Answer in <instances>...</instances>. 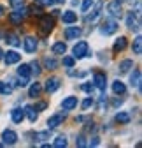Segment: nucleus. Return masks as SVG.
<instances>
[{
  "instance_id": "1",
  "label": "nucleus",
  "mask_w": 142,
  "mask_h": 148,
  "mask_svg": "<svg viewBox=\"0 0 142 148\" xmlns=\"http://www.w3.org/2000/svg\"><path fill=\"white\" fill-rule=\"evenodd\" d=\"M116 30H118V21L114 18H107V20L102 23V34H105V35H111Z\"/></svg>"
},
{
  "instance_id": "2",
  "label": "nucleus",
  "mask_w": 142,
  "mask_h": 148,
  "mask_svg": "<svg viewBox=\"0 0 142 148\" xmlns=\"http://www.w3.org/2000/svg\"><path fill=\"white\" fill-rule=\"evenodd\" d=\"M39 27H41V30H42L44 34H47V32L53 30V27H55V20H53V18H49V16H42V14H41Z\"/></svg>"
},
{
  "instance_id": "3",
  "label": "nucleus",
  "mask_w": 142,
  "mask_h": 148,
  "mask_svg": "<svg viewBox=\"0 0 142 148\" xmlns=\"http://www.w3.org/2000/svg\"><path fill=\"white\" fill-rule=\"evenodd\" d=\"M88 55V42L86 41H79L74 46V58H84Z\"/></svg>"
},
{
  "instance_id": "4",
  "label": "nucleus",
  "mask_w": 142,
  "mask_h": 148,
  "mask_svg": "<svg viewBox=\"0 0 142 148\" xmlns=\"http://www.w3.org/2000/svg\"><path fill=\"white\" fill-rule=\"evenodd\" d=\"M25 11L21 9V7H18L16 11H12L11 14H9V20H11V23H14V25H20L23 20H25Z\"/></svg>"
},
{
  "instance_id": "5",
  "label": "nucleus",
  "mask_w": 142,
  "mask_h": 148,
  "mask_svg": "<svg viewBox=\"0 0 142 148\" xmlns=\"http://www.w3.org/2000/svg\"><path fill=\"white\" fill-rule=\"evenodd\" d=\"M58 88H60V79L56 76L47 78V81H46V92L47 94H53V92H56Z\"/></svg>"
},
{
  "instance_id": "6",
  "label": "nucleus",
  "mask_w": 142,
  "mask_h": 148,
  "mask_svg": "<svg viewBox=\"0 0 142 148\" xmlns=\"http://www.w3.org/2000/svg\"><path fill=\"white\" fill-rule=\"evenodd\" d=\"M93 83L98 90H105V86H107V78H105V74L102 72H97L93 76Z\"/></svg>"
},
{
  "instance_id": "7",
  "label": "nucleus",
  "mask_w": 142,
  "mask_h": 148,
  "mask_svg": "<svg viewBox=\"0 0 142 148\" xmlns=\"http://www.w3.org/2000/svg\"><path fill=\"white\" fill-rule=\"evenodd\" d=\"M107 11L111 12V16H114V18H121V14H123L121 2H111V4L107 5Z\"/></svg>"
},
{
  "instance_id": "8",
  "label": "nucleus",
  "mask_w": 142,
  "mask_h": 148,
  "mask_svg": "<svg viewBox=\"0 0 142 148\" xmlns=\"http://www.w3.org/2000/svg\"><path fill=\"white\" fill-rule=\"evenodd\" d=\"M11 118H12L14 123H21V122L25 120V109H21V108H14V109L11 111Z\"/></svg>"
},
{
  "instance_id": "9",
  "label": "nucleus",
  "mask_w": 142,
  "mask_h": 148,
  "mask_svg": "<svg viewBox=\"0 0 142 148\" xmlns=\"http://www.w3.org/2000/svg\"><path fill=\"white\" fill-rule=\"evenodd\" d=\"M79 35H81V28L79 27H67V30H65V39L67 41L77 39Z\"/></svg>"
},
{
  "instance_id": "10",
  "label": "nucleus",
  "mask_w": 142,
  "mask_h": 148,
  "mask_svg": "<svg viewBox=\"0 0 142 148\" xmlns=\"http://www.w3.org/2000/svg\"><path fill=\"white\" fill-rule=\"evenodd\" d=\"M4 60H5L7 65H12V64H18V62L21 60V55L16 53V51H7L5 57H4Z\"/></svg>"
},
{
  "instance_id": "11",
  "label": "nucleus",
  "mask_w": 142,
  "mask_h": 148,
  "mask_svg": "<svg viewBox=\"0 0 142 148\" xmlns=\"http://www.w3.org/2000/svg\"><path fill=\"white\" fill-rule=\"evenodd\" d=\"M2 139H4V145H16L18 136H16L14 131H4L2 132Z\"/></svg>"
},
{
  "instance_id": "12",
  "label": "nucleus",
  "mask_w": 142,
  "mask_h": 148,
  "mask_svg": "<svg viewBox=\"0 0 142 148\" xmlns=\"http://www.w3.org/2000/svg\"><path fill=\"white\" fill-rule=\"evenodd\" d=\"M77 106V97H67V99H63V102H62V109L63 111H70V109H74Z\"/></svg>"
},
{
  "instance_id": "13",
  "label": "nucleus",
  "mask_w": 142,
  "mask_h": 148,
  "mask_svg": "<svg viewBox=\"0 0 142 148\" xmlns=\"http://www.w3.org/2000/svg\"><path fill=\"white\" fill-rule=\"evenodd\" d=\"M63 118H65V115L63 113H58V115H53L49 120H47V127L49 129H56L62 122H63Z\"/></svg>"
},
{
  "instance_id": "14",
  "label": "nucleus",
  "mask_w": 142,
  "mask_h": 148,
  "mask_svg": "<svg viewBox=\"0 0 142 148\" xmlns=\"http://www.w3.org/2000/svg\"><path fill=\"white\" fill-rule=\"evenodd\" d=\"M62 20H63V23H67V25H72V23L77 21V14H76L74 11H65V12L62 14Z\"/></svg>"
},
{
  "instance_id": "15",
  "label": "nucleus",
  "mask_w": 142,
  "mask_h": 148,
  "mask_svg": "<svg viewBox=\"0 0 142 148\" xmlns=\"http://www.w3.org/2000/svg\"><path fill=\"white\" fill-rule=\"evenodd\" d=\"M37 49V39H33V37H26L25 39V51L26 53H33Z\"/></svg>"
},
{
  "instance_id": "16",
  "label": "nucleus",
  "mask_w": 142,
  "mask_h": 148,
  "mask_svg": "<svg viewBox=\"0 0 142 148\" xmlns=\"http://www.w3.org/2000/svg\"><path fill=\"white\" fill-rule=\"evenodd\" d=\"M112 92L116 95H123L126 92V86H125V83L123 81H119V79H116L114 83H112Z\"/></svg>"
},
{
  "instance_id": "17",
  "label": "nucleus",
  "mask_w": 142,
  "mask_h": 148,
  "mask_svg": "<svg viewBox=\"0 0 142 148\" xmlns=\"http://www.w3.org/2000/svg\"><path fill=\"white\" fill-rule=\"evenodd\" d=\"M126 27L128 28H135V30H139V23H137V14H133V12H128L126 14Z\"/></svg>"
},
{
  "instance_id": "18",
  "label": "nucleus",
  "mask_w": 142,
  "mask_h": 148,
  "mask_svg": "<svg viewBox=\"0 0 142 148\" xmlns=\"http://www.w3.org/2000/svg\"><path fill=\"white\" fill-rule=\"evenodd\" d=\"M126 48V37H119V39L114 42V53H118V51H123V49H125Z\"/></svg>"
},
{
  "instance_id": "19",
  "label": "nucleus",
  "mask_w": 142,
  "mask_h": 148,
  "mask_svg": "<svg viewBox=\"0 0 142 148\" xmlns=\"http://www.w3.org/2000/svg\"><path fill=\"white\" fill-rule=\"evenodd\" d=\"M51 49H53V53H55V55H65L67 46H65V42H55Z\"/></svg>"
},
{
  "instance_id": "20",
  "label": "nucleus",
  "mask_w": 142,
  "mask_h": 148,
  "mask_svg": "<svg viewBox=\"0 0 142 148\" xmlns=\"http://www.w3.org/2000/svg\"><path fill=\"white\" fill-rule=\"evenodd\" d=\"M130 83H132V86H137V88H140V71H139V69H135V71L132 72Z\"/></svg>"
},
{
  "instance_id": "21",
  "label": "nucleus",
  "mask_w": 142,
  "mask_h": 148,
  "mask_svg": "<svg viewBox=\"0 0 142 148\" xmlns=\"http://www.w3.org/2000/svg\"><path fill=\"white\" fill-rule=\"evenodd\" d=\"M41 92H42V85H41V83H33V85L30 86V90H28V95H30V97H37Z\"/></svg>"
},
{
  "instance_id": "22",
  "label": "nucleus",
  "mask_w": 142,
  "mask_h": 148,
  "mask_svg": "<svg viewBox=\"0 0 142 148\" xmlns=\"http://www.w3.org/2000/svg\"><path fill=\"white\" fill-rule=\"evenodd\" d=\"M30 72H32V69H30L28 64H21L20 69H18V74H20V76H23V78H30Z\"/></svg>"
},
{
  "instance_id": "23",
  "label": "nucleus",
  "mask_w": 142,
  "mask_h": 148,
  "mask_svg": "<svg viewBox=\"0 0 142 148\" xmlns=\"http://www.w3.org/2000/svg\"><path fill=\"white\" fill-rule=\"evenodd\" d=\"M116 122L118 123H130V115L125 113V111H119V113L116 115Z\"/></svg>"
},
{
  "instance_id": "24",
  "label": "nucleus",
  "mask_w": 142,
  "mask_h": 148,
  "mask_svg": "<svg viewBox=\"0 0 142 148\" xmlns=\"http://www.w3.org/2000/svg\"><path fill=\"white\" fill-rule=\"evenodd\" d=\"M5 42L11 44V46H20V39H18L16 34H7L5 35Z\"/></svg>"
},
{
  "instance_id": "25",
  "label": "nucleus",
  "mask_w": 142,
  "mask_h": 148,
  "mask_svg": "<svg viewBox=\"0 0 142 148\" xmlns=\"http://www.w3.org/2000/svg\"><path fill=\"white\" fill-rule=\"evenodd\" d=\"M25 115L28 116L30 122H35V120H37V113H35V109H33L32 106H26V108H25Z\"/></svg>"
},
{
  "instance_id": "26",
  "label": "nucleus",
  "mask_w": 142,
  "mask_h": 148,
  "mask_svg": "<svg viewBox=\"0 0 142 148\" xmlns=\"http://www.w3.org/2000/svg\"><path fill=\"white\" fill-rule=\"evenodd\" d=\"M133 53L135 55H140L142 53V37H135V41H133Z\"/></svg>"
},
{
  "instance_id": "27",
  "label": "nucleus",
  "mask_w": 142,
  "mask_h": 148,
  "mask_svg": "<svg viewBox=\"0 0 142 148\" xmlns=\"http://www.w3.org/2000/svg\"><path fill=\"white\" fill-rule=\"evenodd\" d=\"M130 69H133V62H132V60H123V62L119 64V71H121V72H128Z\"/></svg>"
},
{
  "instance_id": "28",
  "label": "nucleus",
  "mask_w": 142,
  "mask_h": 148,
  "mask_svg": "<svg viewBox=\"0 0 142 148\" xmlns=\"http://www.w3.org/2000/svg\"><path fill=\"white\" fill-rule=\"evenodd\" d=\"M44 67H46V69H56V67H58V62H56L55 58L46 57V58H44Z\"/></svg>"
},
{
  "instance_id": "29",
  "label": "nucleus",
  "mask_w": 142,
  "mask_h": 148,
  "mask_svg": "<svg viewBox=\"0 0 142 148\" xmlns=\"http://www.w3.org/2000/svg\"><path fill=\"white\" fill-rule=\"evenodd\" d=\"M0 94H4V95L12 94V86H11V85H5V83L0 81Z\"/></svg>"
},
{
  "instance_id": "30",
  "label": "nucleus",
  "mask_w": 142,
  "mask_h": 148,
  "mask_svg": "<svg viewBox=\"0 0 142 148\" xmlns=\"http://www.w3.org/2000/svg\"><path fill=\"white\" fill-rule=\"evenodd\" d=\"M53 146H56V148L67 146V138H65V136H58V138L55 139V143H53Z\"/></svg>"
},
{
  "instance_id": "31",
  "label": "nucleus",
  "mask_w": 142,
  "mask_h": 148,
  "mask_svg": "<svg viewBox=\"0 0 142 148\" xmlns=\"http://www.w3.org/2000/svg\"><path fill=\"white\" fill-rule=\"evenodd\" d=\"M100 9H102V2H98L97 5H95V9H93V12H91V18H90V20H97V18H98V14H100Z\"/></svg>"
},
{
  "instance_id": "32",
  "label": "nucleus",
  "mask_w": 142,
  "mask_h": 148,
  "mask_svg": "<svg viewBox=\"0 0 142 148\" xmlns=\"http://www.w3.org/2000/svg\"><path fill=\"white\" fill-rule=\"evenodd\" d=\"M74 64H76V60L72 58V57H63V65L68 69V67H74Z\"/></svg>"
},
{
  "instance_id": "33",
  "label": "nucleus",
  "mask_w": 142,
  "mask_h": 148,
  "mask_svg": "<svg viewBox=\"0 0 142 148\" xmlns=\"http://www.w3.org/2000/svg\"><path fill=\"white\" fill-rule=\"evenodd\" d=\"M35 139L37 141H46V139H49V132H37L35 134Z\"/></svg>"
},
{
  "instance_id": "34",
  "label": "nucleus",
  "mask_w": 142,
  "mask_h": 148,
  "mask_svg": "<svg viewBox=\"0 0 142 148\" xmlns=\"http://www.w3.org/2000/svg\"><path fill=\"white\" fill-rule=\"evenodd\" d=\"M30 69L35 72V76H37V74H41V65H39L37 62H32V64H30Z\"/></svg>"
},
{
  "instance_id": "35",
  "label": "nucleus",
  "mask_w": 142,
  "mask_h": 148,
  "mask_svg": "<svg viewBox=\"0 0 142 148\" xmlns=\"http://www.w3.org/2000/svg\"><path fill=\"white\" fill-rule=\"evenodd\" d=\"M9 4H11L14 9H18V7H23V0H9Z\"/></svg>"
},
{
  "instance_id": "36",
  "label": "nucleus",
  "mask_w": 142,
  "mask_h": 148,
  "mask_svg": "<svg viewBox=\"0 0 142 148\" xmlns=\"http://www.w3.org/2000/svg\"><path fill=\"white\" fill-rule=\"evenodd\" d=\"M28 11H30V14H35V16H41V14H42L41 7H35V5H32V7H30Z\"/></svg>"
},
{
  "instance_id": "37",
  "label": "nucleus",
  "mask_w": 142,
  "mask_h": 148,
  "mask_svg": "<svg viewBox=\"0 0 142 148\" xmlns=\"http://www.w3.org/2000/svg\"><path fill=\"white\" fill-rule=\"evenodd\" d=\"M91 4H93L91 0H84V2H82V7H81V9H82V12H88V9L91 7Z\"/></svg>"
},
{
  "instance_id": "38",
  "label": "nucleus",
  "mask_w": 142,
  "mask_h": 148,
  "mask_svg": "<svg viewBox=\"0 0 142 148\" xmlns=\"http://www.w3.org/2000/svg\"><path fill=\"white\" fill-rule=\"evenodd\" d=\"M76 145H77V146H86V139H84V136H77Z\"/></svg>"
},
{
  "instance_id": "39",
  "label": "nucleus",
  "mask_w": 142,
  "mask_h": 148,
  "mask_svg": "<svg viewBox=\"0 0 142 148\" xmlns=\"http://www.w3.org/2000/svg\"><path fill=\"white\" fill-rule=\"evenodd\" d=\"M91 104H93V99H91V97H88V99L82 102V109H88V108H90Z\"/></svg>"
},
{
  "instance_id": "40",
  "label": "nucleus",
  "mask_w": 142,
  "mask_h": 148,
  "mask_svg": "<svg viewBox=\"0 0 142 148\" xmlns=\"http://www.w3.org/2000/svg\"><path fill=\"white\" fill-rule=\"evenodd\" d=\"M28 85V78H23L20 76V81H18V86H26Z\"/></svg>"
},
{
  "instance_id": "41",
  "label": "nucleus",
  "mask_w": 142,
  "mask_h": 148,
  "mask_svg": "<svg viewBox=\"0 0 142 148\" xmlns=\"http://www.w3.org/2000/svg\"><path fill=\"white\" fill-rule=\"evenodd\" d=\"M81 88H82L84 92H91V90H93V85H91V83H84V85H81Z\"/></svg>"
},
{
  "instance_id": "42",
  "label": "nucleus",
  "mask_w": 142,
  "mask_h": 148,
  "mask_svg": "<svg viewBox=\"0 0 142 148\" xmlns=\"http://www.w3.org/2000/svg\"><path fill=\"white\" fill-rule=\"evenodd\" d=\"M46 108H47V104H46V102H39L33 109H35V111H42V109H46Z\"/></svg>"
},
{
  "instance_id": "43",
  "label": "nucleus",
  "mask_w": 142,
  "mask_h": 148,
  "mask_svg": "<svg viewBox=\"0 0 142 148\" xmlns=\"http://www.w3.org/2000/svg\"><path fill=\"white\" fill-rule=\"evenodd\" d=\"M37 2L42 4V5H53V4L56 2V0H37Z\"/></svg>"
},
{
  "instance_id": "44",
  "label": "nucleus",
  "mask_w": 142,
  "mask_h": 148,
  "mask_svg": "<svg viewBox=\"0 0 142 148\" xmlns=\"http://www.w3.org/2000/svg\"><path fill=\"white\" fill-rule=\"evenodd\" d=\"M98 143H100V139H98V138H91V141H90V145H91V146H97Z\"/></svg>"
},
{
  "instance_id": "45",
  "label": "nucleus",
  "mask_w": 142,
  "mask_h": 148,
  "mask_svg": "<svg viewBox=\"0 0 142 148\" xmlns=\"http://www.w3.org/2000/svg\"><path fill=\"white\" fill-rule=\"evenodd\" d=\"M112 104H114V106H121V104H123V99H114Z\"/></svg>"
},
{
  "instance_id": "46",
  "label": "nucleus",
  "mask_w": 142,
  "mask_h": 148,
  "mask_svg": "<svg viewBox=\"0 0 142 148\" xmlns=\"http://www.w3.org/2000/svg\"><path fill=\"white\" fill-rule=\"evenodd\" d=\"M118 2H128V4H133L135 0H118Z\"/></svg>"
},
{
  "instance_id": "47",
  "label": "nucleus",
  "mask_w": 142,
  "mask_h": 148,
  "mask_svg": "<svg viewBox=\"0 0 142 148\" xmlns=\"http://www.w3.org/2000/svg\"><path fill=\"white\" fill-rule=\"evenodd\" d=\"M2 58H4V51H2V49H0V60H2Z\"/></svg>"
},
{
  "instance_id": "48",
  "label": "nucleus",
  "mask_w": 142,
  "mask_h": 148,
  "mask_svg": "<svg viewBox=\"0 0 142 148\" xmlns=\"http://www.w3.org/2000/svg\"><path fill=\"white\" fill-rule=\"evenodd\" d=\"M2 14H4V7H2V5H0V16H2Z\"/></svg>"
},
{
  "instance_id": "49",
  "label": "nucleus",
  "mask_w": 142,
  "mask_h": 148,
  "mask_svg": "<svg viewBox=\"0 0 142 148\" xmlns=\"http://www.w3.org/2000/svg\"><path fill=\"white\" fill-rule=\"evenodd\" d=\"M58 2H60V4H63V2H65V0H58Z\"/></svg>"
}]
</instances>
